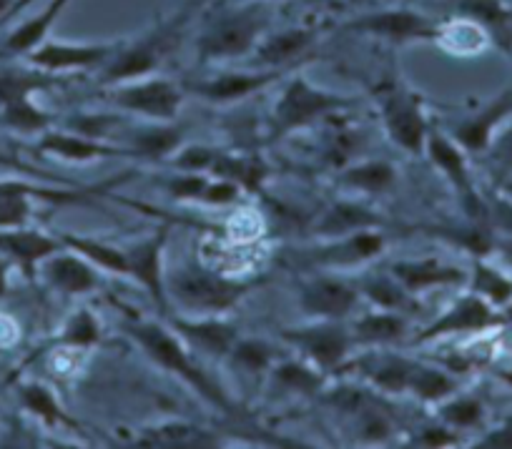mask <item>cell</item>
Returning <instances> with one entry per match:
<instances>
[{"instance_id":"obj_1","label":"cell","mask_w":512,"mask_h":449,"mask_svg":"<svg viewBox=\"0 0 512 449\" xmlns=\"http://www.w3.org/2000/svg\"><path fill=\"white\" fill-rule=\"evenodd\" d=\"M123 332L134 339L136 347L151 359L159 369L174 374L176 379L194 389L206 404L216 407L219 412L234 414L236 402L226 392L224 384L216 382L204 367L194 359V349L169 327V322H154V319H128Z\"/></svg>"},{"instance_id":"obj_2","label":"cell","mask_w":512,"mask_h":449,"mask_svg":"<svg viewBox=\"0 0 512 449\" xmlns=\"http://www.w3.org/2000/svg\"><path fill=\"white\" fill-rule=\"evenodd\" d=\"M256 286V281L236 279L201 264L166 269V296L171 307L189 317H226Z\"/></svg>"},{"instance_id":"obj_3","label":"cell","mask_w":512,"mask_h":449,"mask_svg":"<svg viewBox=\"0 0 512 449\" xmlns=\"http://www.w3.org/2000/svg\"><path fill=\"white\" fill-rule=\"evenodd\" d=\"M272 28V3L246 0L244 6L219 13L206 23L196 38V56L201 63H224L254 53Z\"/></svg>"},{"instance_id":"obj_4","label":"cell","mask_w":512,"mask_h":449,"mask_svg":"<svg viewBox=\"0 0 512 449\" xmlns=\"http://www.w3.org/2000/svg\"><path fill=\"white\" fill-rule=\"evenodd\" d=\"M352 106H357L354 98L314 86L307 76L287 78L284 86L279 88V96L274 98L272 113H269L267 141H284L304 128H312L327 118H334L337 113L349 111Z\"/></svg>"},{"instance_id":"obj_5","label":"cell","mask_w":512,"mask_h":449,"mask_svg":"<svg viewBox=\"0 0 512 449\" xmlns=\"http://www.w3.org/2000/svg\"><path fill=\"white\" fill-rule=\"evenodd\" d=\"M194 8L196 6L184 8V11L176 13L174 18L161 21L159 26H154L151 31H146L144 36L134 38V41H126V38H123L116 56L101 68V76H98L101 86H113V83L134 81V78L159 73L161 63L171 56V51H174L176 46H179Z\"/></svg>"},{"instance_id":"obj_6","label":"cell","mask_w":512,"mask_h":449,"mask_svg":"<svg viewBox=\"0 0 512 449\" xmlns=\"http://www.w3.org/2000/svg\"><path fill=\"white\" fill-rule=\"evenodd\" d=\"M61 78L41 68H0V121L11 131L38 133L53 126L56 118L36 103L41 91L58 86Z\"/></svg>"},{"instance_id":"obj_7","label":"cell","mask_w":512,"mask_h":449,"mask_svg":"<svg viewBox=\"0 0 512 449\" xmlns=\"http://www.w3.org/2000/svg\"><path fill=\"white\" fill-rule=\"evenodd\" d=\"M103 98L123 116L144 118V121H176L186 101V91L181 83L151 73L134 81L106 86Z\"/></svg>"},{"instance_id":"obj_8","label":"cell","mask_w":512,"mask_h":449,"mask_svg":"<svg viewBox=\"0 0 512 449\" xmlns=\"http://www.w3.org/2000/svg\"><path fill=\"white\" fill-rule=\"evenodd\" d=\"M279 337L324 374H334L347 367L357 349L349 322H332V319H309L302 327L282 329Z\"/></svg>"},{"instance_id":"obj_9","label":"cell","mask_w":512,"mask_h":449,"mask_svg":"<svg viewBox=\"0 0 512 449\" xmlns=\"http://www.w3.org/2000/svg\"><path fill=\"white\" fill-rule=\"evenodd\" d=\"M377 106L390 141L405 154L425 156L427 133L432 126L427 121L422 98L402 83H387L377 91Z\"/></svg>"},{"instance_id":"obj_10","label":"cell","mask_w":512,"mask_h":449,"mask_svg":"<svg viewBox=\"0 0 512 449\" xmlns=\"http://www.w3.org/2000/svg\"><path fill=\"white\" fill-rule=\"evenodd\" d=\"M359 302L362 294L357 281L347 279L339 271H317L297 286V304L307 319L349 322L357 314Z\"/></svg>"},{"instance_id":"obj_11","label":"cell","mask_w":512,"mask_h":449,"mask_svg":"<svg viewBox=\"0 0 512 449\" xmlns=\"http://www.w3.org/2000/svg\"><path fill=\"white\" fill-rule=\"evenodd\" d=\"M387 249V236L382 229H362L352 234L319 239L317 246L302 251V261L307 269L317 271H352L372 264Z\"/></svg>"},{"instance_id":"obj_12","label":"cell","mask_w":512,"mask_h":449,"mask_svg":"<svg viewBox=\"0 0 512 449\" xmlns=\"http://www.w3.org/2000/svg\"><path fill=\"white\" fill-rule=\"evenodd\" d=\"M437 26L440 23L415 8H382V11L364 13L349 21L344 31L354 36L377 38L392 46H407V43H435Z\"/></svg>"},{"instance_id":"obj_13","label":"cell","mask_w":512,"mask_h":449,"mask_svg":"<svg viewBox=\"0 0 512 449\" xmlns=\"http://www.w3.org/2000/svg\"><path fill=\"white\" fill-rule=\"evenodd\" d=\"M425 156L430 159V164L440 171L442 179L455 189V194L460 196L462 209L470 216H480L482 199L475 189V179H472L470 171V154H467L465 148H462L447 131L430 128L425 143Z\"/></svg>"},{"instance_id":"obj_14","label":"cell","mask_w":512,"mask_h":449,"mask_svg":"<svg viewBox=\"0 0 512 449\" xmlns=\"http://www.w3.org/2000/svg\"><path fill=\"white\" fill-rule=\"evenodd\" d=\"M166 241H169V226L151 231L144 239L123 246L128 264V279H134L161 314H169V296H166Z\"/></svg>"},{"instance_id":"obj_15","label":"cell","mask_w":512,"mask_h":449,"mask_svg":"<svg viewBox=\"0 0 512 449\" xmlns=\"http://www.w3.org/2000/svg\"><path fill=\"white\" fill-rule=\"evenodd\" d=\"M121 41H101V43H73V41H56V38H48L46 43L31 51L26 56L28 66L41 68L46 73H63L71 71H91L98 68L101 71L113 56H116Z\"/></svg>"},{"instance_id":"obj_16","label":"cell","mask_w":512,"mask_h":449,"mask_svg":"<svg viewBox=\"0 0 512 449\" xmlns=\"http://www.w3.org/2000/svg\"><path fill=\"white\" fill-rule=\"evenodd\" d=\"M505 322L500 312L485 299L467 291L452 307H447L432 324H427L415 337V344H432L447 337H465V334H482L487 329Z\"/></svg>"},{"instance_id":"obj_17","label":"cell","mask_w":512,"mask_h":449,"mask_svg":"<svg viewBox=\"0 0 512 449\" xmlns=\"http://www.w3.org/2000/svg\"><path fill=\"white\" fill-rule=\"evenodd\" d=\"M282 78V71L274 68H259V71H221L216 76L196 78V81L184 83V91L196 96L199 101L211 103V106H231L241 103L256 93L267 91L269 86Z\"/></svg>"},{"instance_id":"obj_18","label":"cell","mask_w":512,"mask_h":449,"mask_svg":"<svg viewBox=\"0 0 512 449\" xmlns=\"http://www.w3.org/2000/svg\"><path fill=\"white\" fill-rule=\"evenodd\" d=\"M118 146L128 151V156H136L151 164H164L184 146V128L174 121H144L139 118L131 126H123L118 131Z\"/></svg>"},{"instance_id":"obj_19","label":"cell","mask_w":512,"mask_h":449,"mask_svg":"<svg viewBox=\"0 0 512 449\" xmlns=\"http://www.w3.org/2000/svg\"><path fill=\"white\" fill-rule=\"evenodd\" d=\"M512 116V88L497 93L492 101H487L485 106H480L477 111L467 113L460 121H455L450 126V136L465 148L467 154H487L495 141L497 131H500L502 123Z\"/></svg>"},{"instance_id":"obj_20","label":"cell","mask_w":512,"mask_h":449,"mask_svg":"<svg viewBox=\"0 0 512 449\" xmlns=\"http://www.w3.org/2000/svg\"><path fill=\"white\" fill-rule=\"evenodd\" d=\"M101 269L83 259L76 251L61 246L38 264V274L56 294L61 296H88L101 286Z\"/></svg>"},{"instance_id":"obj_21","label":"cell","mask_w":512,"mask_h":449,"mask_svg":"<svg viewBox=\"0 0 512 449\" xmlns=\"http://www.w3.org/2000/svg\"><path fill=\"white\" fill-rule=\"evenodd\" d=\"M36 148L41 154L53 156L66 164H93V161L118 159V156H128L123 146L113 141H103V138L86 136V133L71 131V128H48L38 136Z\"/></svg>"},{"instance_id":"obj_22","label":"cell","mask_w":512,"mask_h":449,"mask_svg":"<svg viewBox=\"0 0 512 449\" xmlns=\"http://www.w3.org/2000/svg\"><path fill=\"white\" fill-rule=\"evenodd\" d=\"M169 327L189 344L194 352L211 359H226L239 339V329L226 317H189V314H164Z\"/></svg>"},{"instance_id":"obj_23","label":"cell","mask_w":512,"mask_h":449,"mask_svg":"<svg viewBox=\"0 0 512 449\" xmlns=\"http://www.w3.org/2000/svg\"><path fill=\"white\" fill-rule=\"evenodd\" d=\"M392 276L410 291L412 296H422L427 291L445 289V286H467L470 271L462 266L442 261L437 256H425V259H400L390 264Z\"/></svg>"},{"instance_id":"obj_24","label":"cell","mask_w":512,"mask_h":449,"mask_svg":"<svg viewBox=\"0 0 512 449\" xmlns=\"http://www.w3.org/2000/svg\"><path fill=\"white\" fill-rule=\"evenodd\" d=\"M352 367L362 374L364 382L382 394H407L410 389L412 372L417 367V359L402 357V354H390L384 349H372L359 359H349Z\"/></svg>"},{"instance_id":"obj_25","label":"cell","mask_w":512,"mask_h":449,"mask_svg":"<svg viewBox=\"0 0 512 449\" xmlns=\"http://www.w3.org/2000/svg\"><path fill=\"white\" fill-rule=\"evenodd\" d=\"M58 236L43 234L28 226H0V254L8 256L28 279L38 274V264L61 249Z\"/></svg>"},{"instance_id":"obj_26","label":"cell","mask_w":512,"mask_h":449,"mask_svg":"<svg viewBox=\"0 0 512 449\" xmlns=\"http://www.w3.org/2000/svg\"><path fill=\"white\" fill-rule=\"evenodd\" d=\"M354 347L364 349H390L402 344L410 332L407 314L387 312V309H369V312L354 314L349 322Z\"/></svg>"},{"instance_id":"obj_27","label":"cell","mask_w":512,"mask_h":449,"mask_svg":"<svg viewBox=\"0 0 512 449\" xmlns=\"http://www.w3.org/2000/svg\"><path fill=\"white\" fill-rule=\"evenodd\" d=\"M319 33L314 28H284V31H269L267 36L259 41V46L254 48V63L256 68H274V71H282L289 63L299 61L304 53H309V48L317 43Z\"/></svg>"},{"instance_id":"obj_28","label":"cell","mask_w":512,"mask_h":449,"mask_svg":"<svg viewBox=\"0 0 512 449\" xmlns=\"http://www.w3.org/2000/svg\"><path fill=\"white\" fill-rule=\"evenodd\" d=\"M384 216L369 209L367 204L354 199H337L319 214L314 231L319 239H334V236L352 234L362 229H384Z\"/></svg>"},{"instance_id":"obj_29","label":"cell","mask_w":512,"mask_h":449,"mask_svg":"<svg viewBox=\"0 0 512 449\" xmlns=\"http://www.w3.org/2000/svg\"><path fill=\"white\" fill-rule=\"evenodd\" d=\"M71 0H48V6L41 13H36L28 21L18 23L11 33H8L3 41H0V56H23L36 51L41 43H46L51 38L53 26L58 23L61 13L66 11Z\"/></svg>"},{"instance_id":"obj_30","label":"cell","mask_w":512,"mask_h":449,"mask_svg":"<svg viewBox=\"0 0 512 449\" xmlns=\"http://www.w3.org/2000/svg\"><path fill=\"white\" fill-rule=\"evenodd\" d=\"M455 13L477 23L502 51H512V8L502 0H457Z\"/></svg>"},{"instance_id":"obj_31","label":"cell","mask_w":512,"mask_h":449,"mask_svg":"<svg viewBox=\"0 0 512 449\" xmlns=\"http://www.w3.org/2000/svg\"><path fill=\"white\" fill-rule=\"evenodd\" d=\"M16 397H18V402H21V407L26 409L31 417H36L43 427L78 429V424L73 422V417L66 412V407H63L61 399H58V394L53 392L48 384L36 382V379L18 382Z\"/></svg>"},{"instance_id":"obj_32","label":"cell","mask_w":512,"mask_h":449,"mask_svg":"<svg viewBox=\"0 0 512 449\" xmlns=\"http://www.w3.org/2000/svg\"><path fill=\"white\" fill-rule=\"evenodd\" d=\"M397 169L384 159H367L344 166L337 174V184L364 196H382L395 186Z\"/></svg>"},{"instance_id":"obj_33","label":"cell","mask_w":512,"mask_h":449,"mask_svg":"<svg viewBox=\"0 0 512 449\" xmlns=\"http://www.w3.org/2000/svg\"><path fill=\"white\" fill-rule=\"evenodd\" d=\"M66 249L76 251L83 259L91 261L96 269H101L103 274L111 276H126L128 264H126V251L123 246L111 244V241H103L98 236H86V234H71V231H61L56 234Z\"/></svg>"},{"instance_id":"obj_34","label":"cell","mask_w":512,"mask_h":449,"mask_svg":"<svg viewBox=\"0 0 512 449\" xmlns=\"http://www.w3.org/2000/svg\"><path fill=\"white\" fill-rule=\"evenodd\" d=\"M357 289L364 302L374 309H387V312L407 314L415 307V296L392 276V271H377L367 274L357 281Z\"/></svg>"},{"instance_id":"obj_35","label":"cell","mask_w":512,"mask_h":449,"mask_svg":"<svg viewBox=\"0 0 512 449\" xmlns=\"http://www.w3.org/2000/svg\"><path fill=\"white\" fill-rule=\"evenodd\" d=\"M467 291L477 294L480 299H485L487 304L497 309V312H505L512 304V276L505 274L502 269L492 266L490 261H485L482 256H477L472 261L470 276H467Z\"/></svg>"},{"instance_id":"obj_36","label":"cell","mask_w":512,"mask_h":449,"mask_svg":"<svg viewBox=\"0 0 512 449\" xmlns=\"http://www.w3.org/2000/svg\"><path fill=\"white\" fill-rule=\"evenodd\" d=\"M457 392H460V379L455 377V372L427 362H417L410 379V389H407L410 397H415L422 404H430V407H437Z\"/></svg>"},{"instance_id":"obj_37","label":"cell","mask_w":512,"mask_h":449,"mask_svg":"<svg viewBox=\"0 0 512 449\" xmlns=\"http://www.w3.org/2000/svg\"><path fill=\"white\" fill-rule=\"evenodd\" d=\"M269 377L274 379L279 389L287 394H299V397H312V394L324 392L327 374L309 364L307 359H277Z\"/></svg>"},{"instance_id":"obj_38","label":"cell","mask_w":512,"mask_h":449,"mask_svg":"<svg viewBox=\"0 0 512 449\" xmlns=\"http://www.w3.org/2000/svg\"><path fill=\"white\" fill-rule=\"evenodd\" d=\"M101 339H103L101 322H98V317L91 312V309L83 307V309H78L76 314H71V317H68V322L61 327V332H58L51 342L43 344L38 352H33V357H38V354L46 352V349H53V347L91 349V347H98V344H101Z\"/></svg>"},{"instance_id":"obj_39","label":"cell","mask_w":512,"mask_h":449,"mask_svg":"<svg viewBox=\"0 0 512 449\" xmlns=\"http://www.w3.org/2000/svg\"><path fill=\"white\" fill-rule=\"evenodd\" d=\"M435 43L442 51H450L455 56H475L477 51H482L490 43V38H487V33L477 23L457 16L455 21L437 26Z\"/></svg>"},{"instance_id":"obj_40","label":"cell","mask_w":512,"mask_h":449,"mask_svg":"<svg viewBox=\"0 0 512 449\" xmlns=\"http://www.w3.org/2000/svg\"><path fill=\"white\" fill-rule=\"evenodd\" d=\"M226 359H229L241 374H246V377H256V374L272 372V367L277 364L279 357L277 352H274L272 344L264 342V339L239 337Z\"/></svg>"},{"instance_id":"obj_41","label":"cell","mask_w":512,"mask_h":449,"mask_svg":"<svg viewBox=\"0 0 512 449\" xmlns=\"http://www.w3.org/2000/svg\"><path fill=\"white\" fill-rule=\"evenodd\" d=\"M437 419L452 427L455 432H470L485 422V404L472 394H452L442 404H437Z\"/></svg>"},{"instance_id":"obj_42","label":"cell","mask_w":512,"mask_h":449,"mask_svg":"<svg viewBox=\"0 0 512 449\" xmlns=\"http://www.w3.org/2000/svg\"><path fill=\"white\" fill-rule=\"evenodd\" d=\"M146 437L149 439H144L141 444H169V447H209V444H216V439L209 432L184 422L156 427Z\"/></svg>"},{"instance_id":"obj_43","label":"cell","mask_w":512,"mask_h":449,"mask_svg":"<svg viewBox=\"0 0 512 449\" xmlns=\"http://www.w3.org/2000/svg\"><path fill=\"white\" fill-rule=\"evenodd\" d=\"M352 417H354V432H357L359 442L377 444V442H384V439L395 432L390 414L384 412V409H379L372 399H369L362 409H357Z\"/></svg>"},{"instance_id":"obj_44","label":"cell","mask_w":512,"mask_h":449,"mask_svg":"<svg viewBox=\"0 0 512 449\" xmlns=\"http://www.w3.org/2000/svg\"><path fill=\"white\" fill-rule=\"evenodd\" d=\"M219 156V148H211L206 143H184V146L171 156V166L176 171H199V174H211Z\"/></svg>"},{"instance_id":"obj_45","label":"cell","mask_w":512,"mask_h":449,"mask_svg":"<svg viewBox=\"0 0 512 449\" xmlns=\"http://www.w3.org/2000/svg\"><path fill=\"white\" fill-rule=\"evenodd\" d=\"M460 432H455L452 427H447L445 422H440L437 419L435 424H425L422 429H417L415 434L410 437V444L412 447H455V444H460Z\"/></svg>"},{"instance_id":"obj_46","label":"cell","mask_w":512,"mask_h":449,"mask_svg":"<svg viewBox=\"0 0 512 449\" xmlns=\"http://www.w3.org/2000/svg\"><path fill=\"white\" fill-rule=\"evenodd\" d=\"M487 154H490L495 174L500 176V179L512 176V123L507 126L505 133H497Z\"/></svg>"},{"instance_id":"obj_47","label":"cell","mask_w":512,"mask_h":449,"mask_svg":"<svg viewBox=\"0 0 512 449\" xmlns=\"http://www.w3.org/2000/svg\"><path fill=\"white\" fill-rule=\"evenodd\" d=\"M475 447H490V449H512V417L497 424L495 429L482 434L475 442Z\"/></svg>"},{"instance_id":"obj_48","label":"cell","mask_w":512,"mask_h":449,"mask_svg":"<svg viewBox=\"0 0 512 449\" xmlns=\"http://www.w3.org/2000/svg\"><path fill=\"white\" fill-rule=\"evenodd\" d=\"M13 261L8 256L0 254V299H6L8 289H11V269H13Z\"/></svg>"},{"instance_id":"obj_49","label":"cell","mask_w":512,"mask_h":449,"mask_svg":"<svg viewBox=\"0 0 512 449\" xmlns=\"http://www.w3.org/2000/svg\"><path fill=\"white\" fill-rule=\"evenodd\" d=\"M13 6H16V0H0V28L8 23V16H11Z\"/></svg>"},{"instance_id":"obj_50","label":"cell","mask_w":512,"mask_h":449,"mask_svg":"<svg viewBox=\"0 0 512 449\" xmlns=\"http://www.w3.org/2000/svg\"><path fill=\"white\" fill-rule=\"evenodd\" d=\"M31 3H33V0H16V6H13L11 16H8V23H11V21H13V18H16V16H18V13H23V11H26V8H28V6H31Z\"/></svg>"},{"instance_id":"obj_51","label":"cell","mask_w":512,"mask_h":449,"mask_svg":"<svg viewBox=\"0 0 512 449\" xmlns=\"http://www.w3.org/2000/svg\"><path fill=\"white\" fill-rule=\"evenodd\" d=\"M267 3H272V0H267Z\"/></svg>"}]
</instances>
